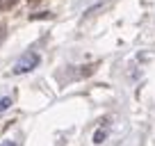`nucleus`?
<instances>
[{
	"label": "nucleus",
	"mask_w": 155,
	"mask_h": 146,
	"mask_svg": "<svg viewBox=\"0 0 155 146\" xmlns=\"http://www.w3.org/2000/svg\"><path fill=\"white\" fill-rule=\"evenodd\" d=\"M39 62H41V57H39L37 53H25V55H21L18 59H16V64L12 66V73L14 75H23V73H30V71H34V68L39 66Z\"/></svg>",
	"instance_id": "obj_1"
},
{
	"label": "nucleus",
	"mask_w": 155,
	"mask_h": 146,
	"mask_svg": "<svg viewBox=\"0 0 155 146\" xmlns=\"http://www.w3.org/2000/svg\"><path fill=\"white\" fill-rule=\"evenodd\" d=\"M105 137H107V130H105V128H101V130L94 135V144H103V139H105Z\"/></svg>",
	"instance_id": "obj_2"
},
{
	"label": "nucleus",
	"mask_w": 155,
	"mask_h": 146,
	"mask_svg": "<svg viewBox=\"0 0 155 146\" xmlns=\"http://www.w3.org/2000/svg\"><path fill=\"white\" fill-rule=\"evenodd\" d=\"M9 105H12V98L9 96H0V112H5Z\"/></svg>",
	"instance_id": "obj_3"
},
{
	"label": "nucleus",
	"mask_w": 155,
	"mask_h": 146,
	"mask_svg": "<svg viewBox=\"0 0 155 146\" xmlns=\"http://www.w3.org/2000/svg\"><path fill=\"white\" fill-rule=\"evenodd\" d=\"M0 146H16V141H12V139H7V141H2Z\"/></svg>",
	"instance_id": "obj_4"
}]
</instances>
